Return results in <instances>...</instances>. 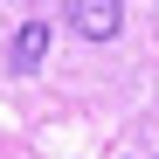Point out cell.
Wrapping results in <instances>:
<instances>
[{
    "label": "cell",
    "instance_id": "6da1fadb",
    "mask_svg": "<svg viewBox=\"0 0 159 159\" xmlns=\"http://www.w3.org/2000/svg\"><path fill=\"white\" fill-rule=\"evenodd\" d=\"M62 21L76 35H90V42H111L125 28V0H62Z\"/></svg>",
    "mask_w": 159,
    "mask_h": 159
},
{
    "label": "cell",
    "instance_id": "7a4b0ae2",
    "mask_svg": "<svg viewBox=\"0 0 159 159\" xmlns=\"http://www.w3.org/2000/svg\"><path fill=\"white\" fill-rule=\"evenodd\" d=\"M42 56H48V28H42V21H28V28L14 35V48H7V69L28 76V69H42Z\"/></svg>",
    "mask_w": 159,
    "mask_h": 159
}]
</instances>
